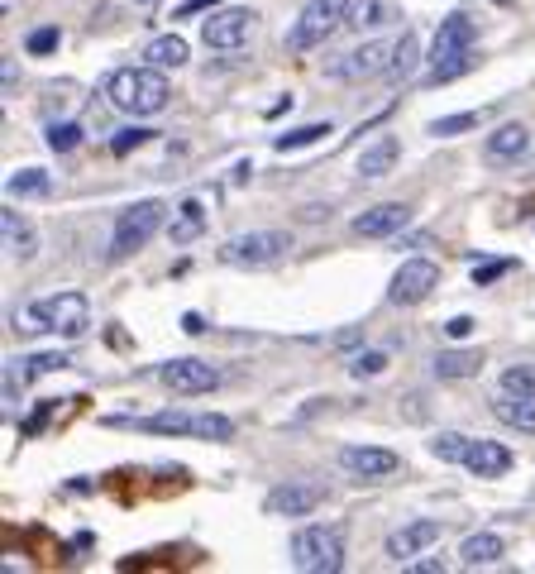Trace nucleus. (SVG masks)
<instances>
[{
    "label": "nucleus",
    "mask_w": 535,
    "mask_h": 574,
    "mask_svg": "<svg viewBox=\"0 0 535 574\" xmlns=\"http://www.w3.org/2000/svg\"><path fill=\"white\" fill-rule=\"evenodd\" d=\"M91 326V302L86 292H53V297H34L15 311V331L20 335H63V340H77V335Z\"/></svg>",
    "instance_id": "obj_1"
},
{
    "label": "nucleus",
    "mask_w": 535,
    "mask_h": 574,
    "mask_svg": "<svg viewBox=\"0 0 535 574\" xmlns=\"http://www.w3.org/2000/svg\"><path fill=\"white\" fill-rule=\"evenodd\" d=\"M106 101L120 115L144 120V115H158L168 106L172 87H168V77H163V67H153V63L149 67H120V72H110L106 77Z\"/></svg>",
    "instance_id": "obj_2"
},
{
    "label": "nucleus",
    "mask_w": 535,
    "mask_h": 574,
    "mask_svg": "<svg viewBox=\"0 0 535 574\" xmlns=\"http://www.w3.org/2000/svg\"><path fill=\"white\" fill-rule=\"evenodd\" d=\"M106 426H139L153 436H196V441L225 445L235 441V421L220 412H158V417H106Z\"/></svg>",
    "instance_id": "obj_3"
},
{
    "label": "nucleus",
    "mask_w": 535,
    "mask_h": 574,
    "mask_svg": "<svg viewBox=\"0 0 535 574\" xmlns=\"http://www.w3.org/2000/svg\"><path fill=\"white\" fill-rule=\"evenodd\" d=\"M163 225H168V206H163V201L158 197L134 201L129 211H120V221H115V230H110V259L120 264V259H129V254H139Z\"/></svg>",
    "instance_id": "obj_4"
},
{
    "label": "nucleus",
    "mask_w": 535,
    "mask_h": 574,
    "mask_svg": "<svg viewBox=\"0 0 535 574\" xmlns=\"http://www.w3.org/2000/svg\"><path fill=\"white\" fill-rule=\"evenodd\" d=\"M349 15H354V0H306L297 24H292V34H287V48H292V53L321 48L340 24H349Z\"/></svg>",
    "instance_id": "obj_5"
},
{
    "label": "nucleus",
    "mask_w": 535,
    "mask_h": 574,
    "mask_svg": "<svg viewBox=\"0 0 535 574\" xmlns=\"http://www.w3.org/2000/svg\"><path fill=\"white\" fill-rule=\"evenodd\" d=\"M292 565L306 574H340L344 570V541L330 527H301L292 531Z\"/></svg>",
    "instance_id": "obj_6"
},
{
    "label": "nucleus",
    "mask_w": 535,
    "mask_h": 574,
    "mask_svg": "<svg viewBox=\"0 0 535 574\" xmlns=\"http://www.w3.org/2000/svg\"><path fill=\"white\" fill-rule=\"evenodd\" d=\"M292 249V235L287 230H244L235 240H225L220 249V264L230 268H273Z\"/></svg>",
    "instance_id": "obj_7"
},
{
    "label": "nucleus",
    "mask_w": 535,
    "mask_h": 574,
    "mask_svg": "<svg viewBox=\"0 0 535 574\" xmlns=\"http://www.w3.org/2000/svg\"><path fill=\"white\" fill-rule=\"evenodd\" d=\"M440 287V264L435 259H407L387 283V307H421Z\"/></svg>",
    "instance_id": "obj_8"
},
{
    "label": "nucleus",
    "mask_w": 535,
    "mask_h": 574,
    "mask_svg": "<svg viewBox=\"0 0 535 574\" xmlns=\"http://www.w3.org/2000/svg\"><path fill=\"white\" fill-rule=\"evenodd\" d=\"M158 378L177 398H206L220 388V369L206 359H168V364H158Z\"/></svg>",
    "instance_id": "obj_9"
},
{
    "label": "nucleus",
    "mask_w": 535,
    "mask_h": 574,
    "mask_svg": "<svg viewBox=\"0 0 535 574\" xmlns=\"http://www.w3.org/2000/svg\"><path fill=\"white\" fill-rule=\"evenodd\" d=\"M335 460H340V469L349 474V479H364V484L397 474V455H392L387 445H344Z\"/></svg>",
    "instance_id": "obj_10"
},
{
    "label": "nucleus",
    "mask_w": 535,
    "mask_h": 574,
    "mask_svg": "<svg viewBox=\"0 0 535 574\" xmlns=\"http://www.w3.org/2000/svg\"><path fill=\"white\" fill-rule=\"evenodd\" d=\"M321 503H325V488L306 484V479H287V484H278L263 498V508L273 512V517H311Z\"/></svg>",
    "instance_id": "obj_11"
},
{
    "label": "nucleus",
    "mask_w": 535,
    "mask_h": 574,
    "mask_svg": "<svg viewBox=\"0 0 535 574\" xmlns=\"http://www.w3.org/2000/svg\"><path fill=\"white\" fill-rule=\"evenodd\" d=\"M407 221H411V206H407V201H378V206L359 211V216L349 221V230H354L359 240H387V235L407 230Z\"/></svg>",
    "instance_id": "obj_12"
},
{
    "label": "nucleus",
    "mask_w": 535,
    "mask_h": 574,
    "mask_svg": "<svg viewBox=\"0 0 535 574\" xmlns=\"http://www.w3.org/2000/svg\"><path fill=\"white\" fill-rule=\"evenodd\" d=\"M254 10L249 5H235V10H215L211 20L201 24V39L211 48H244V39H249V29H254Z\"/></svg>",
    "instance_id": "obj_13"
},
{
    "label": "nucleus",
    "mask_w": 535,
    "mask_h": 574,
    "mask_svg": "<svg viewBox=\"0 0 535 574\" xmlns=\"http://www.w3.org/2000/svg\"><path fill=\"white\" fill-rule=\"evenodd\" d=\"M387 58H392L387 39H373V44H359L354 53H344L340 63H330V77H340V82H364V77L387 72Z\"/></svg>",
    "instance_id": "obj_14"
},
{
    "label": "nucleus",
    "mask_w": 535,
    "mask_h": 574,
    "mask_svg": "<svg viewBox=\"0 0 535 574\" xmlns=\"http://www.w3.org/2000/svg\"><path fill=\"white\" fill-rule=\"evenodd\" d=\"M473 48V20L459 10V15H450V20H440V29H435V44H430V67L450 63V58H464Z\"/></svg>",
    "instance_id": "obj_15"
},
{
    "label": "nucleus",
    "mask_w": 535,
    "mask_h": 574,
    "mask_svg": "<svg viewBox=\"0 0 535 574\" xmlns=\"http://www.w3.org/2000/svg\"><path fill=\"white\" fill-rule=\"evenodd\" d=\"M464 469H469L473 479H502L507 469H512V450L502 441H483V436H469L464 445Z\"/></svg>",
    "instance_id": "obj_16"
},
{
    "label": "nucleus",
    "mask_w": 535,
    "mask_h": 574,
    "mask_svg": "<svg viewBox=\"0 0 535 574\" xmlns=\"http://www.w3.org/2000/svg\"><path fill=\"white\" fill-rule=\"evenodd\" d=\"M440 522H407V527H397V531H387V560H411V555H426L435 541H440Z\"/></svg>",
    "instance_id": "obj_17"
},
{
    "label": "nucleus",
    "mask_w": 535,
    "mask_h": 574,
    "mask_svg": "<svg viewBox=\"0 0 535 574\" xmlns=\"http://www.w3.org/2000/svg\"><path fill=\"white\" fill-rule=\"evenodd\" d=\"M526 149H531V130H526L521 120H507V125H497V130L488 134L483 158H488V163H516Z\"/></svg>",
    "instance_id": "obj_18"
},
{
    "label": "nucleus",
    "mask_w": 535,
    "mask_h": 574,
    "mask_svg": "<svg viewBox=\"0 0 535 574\" xmlns=\"http://www.w3.org/2000/svg\"><path fill=\"white\" fill-rule=\"evenodd\" d=\"M397 158H402V144H397L392 134H383V139H373L364 154H359L354 173L364 177V182H378V177H387L392 168H397Z\"/></svg>",
    "instance_id": "obj_19"
},
{
    "label": "nucleus",
    "mask_w": 535,
    "mask_h": 574,
    "mask_svg": "<svg viewBox=\"0 0 535 574\" xmlns=\"http://www.w3.org/2000/svg\"><path fill=\"white\" fill-rule=\"evenodd\" d=\"M0 235H5V249H15L20 264L34 259V249H39V230L24 221L20 211H0Z\"/></svg>",
    "instance_id": "obj_20"
},
{
    "label": "nucleus",
    "mask_w": 535,
    "mask_h": 574,
    "mask_svg": "<svg viewBox=\"0 0 535 574\" xmlns=\"http://www.w3.org/2000/svg\"><path fill=\"white\" fill-rule=\"evenodd\" d=\"M502 555H507V541H502L497 531H473V536H464V541H459V560H464V565H473V570L497 565Z\"/></svg>",
    "instance_id": "obj_21"
},
{
    "label": "nucleus",
    "mask_w": 535,
    "mask_h": 574,
    "mask_svg": "<svg viewBox=\"0 0 535 574\" xmlns=\"http://www.w3.org/2000/svg\"><path fill=\"white\" fill-rule=\"evenodd\" d=\"M493 417L502 426H512L521 436H535V398H512V393H497Z\"/></svg>",
    "instance_id": "obj_22"
},
{
    "label": "nucleus",
    "mask_w": 535,
    "mask_h": 574,
    "mask_svg": "<svg viewBox=\"0 0 535 574\" xmlns=\"http://www.w3.org/2000/svg\"><path fill=\"white\" fill-rule=\"evenodd\" d=\"M72 359H67L63 350H43V354H29V359H15V369H10V388H20V383H29V378L39 374H58V369H67Z\"/></svg>",
    "instance_id": "obj_23"
},
{
    "label": "nucleus",
    "mask_w": 535,
    "mask_h": 574,
    "mask_svg": "<svg viewBox=\"0 0 535 574\" xmlns=\"http://www.w3.org/2000/svg\"><path fill=\"white\" fill-rule=\"evenodd\" d=\"M201 230H206V206L196 197H187L177 206V216L168 221V235H172V244H192Z\"/></svg>",
    "instance_id": "obj_24"
},
{
    "label": "nucleus",
    "mask_w": 535,
    "mask_h": 574,
    "mask_svg": "<svg viewBox=\"0 0 535 574\" xmlns=\"http://www.w3.org/2000/svg\"><path fill=\"white\" fill-rule=\"evenodd\" d=\"M416 67H421V39L407 29V34L392 44V58H387V82H407Z\"/></svg>",
    "instance_id": "obj_25"
},
{
    "label": "nucleus",
    "mask_w": 535,
    "mask_h": 574,
    "mask_svg": "<svg viewBox=\"0 0 535 574\" xmlns=\"http://www.w3.org/2000/svg\"><path fill=\"white\" fill-rule=\"evenodd\" d=\"M53 192V177L43 168H20V173L5 177V197L10 201H24V197H48Z\"/></svg>",
    "instance_id": "obj_26"
},
{
    "label": "nucleus",
    "mask_w": 535,
    "mask_h": 574,
    "mask_svg": "<svg viewBox=\"0 0 535 574\" xmlns=\"http://www.w3.org/2000/svg\"><path fill=\"white\" fill-rule=\"evenodd\" d=\"M483 369V354L478 350H445L440 359H435V378H445V383H454V378H473Z\"/></svg>",
    "instance_id": "obj_27"
},
{
    "label": "nucleus",
    "mask_w": 535,
    "mask_h": 574,
    "mask_svg": "<svg viewBox=\"0 0 535 574\" xmlns=\"http://www.w3.org/2000/svg\"><path fill=\"white\" fill-rule=\"evenodd\" d=\"M187 58H192V48H187V39H177V34H163V39L149 44V63L163 67V72H168V67H182Z\"/></svg>",
    "instance_id": "obj_28"
},
{
    "label": "nucleus",
    "mask_w": 535,
    "mask_h": 574,
    "mask_svg": "<svg viewBox=\"0 0 535 574\" xmlns=\"http://www.w3.org/2000/svg\"><path fill=\"white\" fill-rule=\"evenodd\" d=\"M497 393H512V398H535V369H531V364H512V369H502Z\"/></svg>",
    "instance_id": "obj_29"
},
{
    "label": "nucleus",
    "mask_w": 535,
    "mask_h": 574,
    "mask_svg": "<svg viewBox=\"0 0 535 574\" xmlns=\"http://www.w3.org/2000/svg\"><path fill=\"white\" fill-rule=\"evenodd\" d=\"M82 139L86 134H82L77 120H58V125H48V149H53V154H72Z\"/></svg>",
    "instance_id": "obj_30"
},
{
    "label": "nucleus",
    "mask_w": 535,
    "mask_h": 574,
    "mask_svg": "<svg viewBox=\"0 0 535 574\" xmlns=\"http://www.w3.org/2000/svg\"><path fill=\"white\" fill-rule=\"evenodd\" d=\"M478 125V115L473 111H459V115H440V120H430L426 134H435V139H454V134H464Z\"/></svg>",
    "instance_id": "obj_31"
},
{
    "label": "nucleus",
    "mask_w": 535,
    "mask_h": 574,
    "mask_svg": "<svg viewBox=\"0 0 535 574\" xmlns=\"http://www.w3.org/2000/svg\"><path fill=\"white\" fill-rule=\"evenodd\" d=\"M325 134H330V125H325V120H321V125H301V130L282 134L278 149H282V154H292V149H311V144H321Z\"/></svg>",
    "instance_id": "obj_32"
},
{
    "label": "nucleus",
    "mask_w": 535,
    "mask_h": 574,
    "mask_svg": "<svg viewBox=\"0 0 535 574\" xmlns=\"http://www.w3.org/2000/svg\"><path fill=\"white\" fill-rule=\"evenodd\" d=\"M149 139H153V130H144V125H134V130H120L115 139H110V154L125 158V154H134V149H144Z\"/></svg>",
    "instance_id": "obj_33"
},
{
    "label": "nucleus",
    "mask_w": 535,
    "mask_h": 574,
    "mask_svg": "<svg viewBox=\"0 0 535 574\" xmlns=\"http://www.w3.org/2000/svg\"><path fill=\"white\" fill-rule=\"evenodd\" d=\"M383 0H354V15H349V24L354 29H373V24H383Z\"/></svg>",
    "instance_id": "obj_34"
},
{
    "label": "nucleus",
    "mask_w": 535,
    "mask_h": 574,
    "mask_svg": "<svg viewBox=\"0 0 535 574\" xmlns=\"http://www.w3.org/2000/svg\"><path fill=\"white\" fill-rule=\"evenodd\" d=\"M383 369H387V354L383 350H364L354 364H349V374H354V378H378Z\"/></svg>",
    "instance_id": "obj_35"
},
{
    "label": "nucleus",
    "mask_w": 535,
    "mask_h": 574,
    "mask_svg": "<svg viewBox=\"0 0 535 574\" xmlns=\"http://www.w3.org/2000/svg\"><path fill=\"white\" fill-rule=\"evenodd\" d=\"M53 48H58V29H53V24L24 34V53H29V58H43V53H53Z\"/></svg>",
    "instance_id": "obj_36"
},
{
    "label": "nucleus",
    "mask_w": 535,
    "mask_h": 574,
    "mask_svg": "<svg viewBox=\"0 0 535 574\" xmlns=\"http://www.w3.org/2000/svg\"><path fill=\"white\" fill-rule=\"evenodd\" d=\"M469 67H473V53H464V58H450V63L430 67L426 82H435V87H440V82H454V77H459V72H469Z\"/></svg>",
    "instance_id": "obj_37"
},
{
    "label": "nucleus",
    "mask_w": 535,
    "mask_h": 574,
    "mask_svg": "<svg viewBox=\"0 0 535 574\" xmlns=\"http://www.w3.org/2000/svg\"><path fill=\"white\" fill-rule=\"evenodd\" d=\"M211 5H220V0H182V5H177V15H172V20H192V15H206V10H211Z\"/></svg>",
    "instance_id": "obj_38"
},
{
    "label": "nucleus",
    "mask_w": 535,
    "mask_h": 574,
    "mask_svg": "<svg viewBox=\"0 0 535 574\" xmlns=\"http://www.w3.org/2000/svg\"><path fill=\"white\" fill-rule=\"evenodd\" d=\"M469 331H473V316H450V321H445V335H450V340H464Z\"/></svg>",
    "instance_id": "obj_39"
},
{
    "label": "nucleus",
    "mask_w": 535,
    "mask_h": 574,
    "mask_svg": "<svg viewBox=\"0 0 535 574\" xmlns=\"http://www.w3.org/2000/svg\"><path fill=\"white\" fill-rule=\"evenodd\" d=\"M502 273H507V264H483L478 273H473V283L483 287V283H493V278H502Z\"/></svg>",
    "instance_id": "obj_40"
},
{
    "label": "nucleus",
    "mask_w": 535,
    "mask_h": 574,
    "mask_svg": "<svg viewBox=\"0 0 535 574\" xmlns=\"http://www.w3.org/2000/svg\"><path fill=\"white\" fill-rule=\"evenodd\" d=\"M182 331H187V335H201V331H206V316L187 311V316H182Z\"/></svg>",
    "instance_id": "obj_41"
},
{
    "label": "nucleus",
    "mask_w": 535,
    "mask_h": 574,
    "mask_svg": "<svg viewBox=\"0 0 535 574\" xmlns=\"http://www.w3.org/2000/svg\"><path fill=\"white\" fill-rule=\"evenodd\" d=\"M0 82H5V87H15V82H20V67L5 63V67H0Z\"/></svg>",
    "instance_id": "obj_42"
},
{
    "label": "nucleus",
    "mask_w": 535,
    "mask_h": 574,
    "mask_svg": "<svg viewBox=\"0 0 535 574\" xmlns=\"http://www.w3.org/2000/svg\"><path fill=\"white\" fill-rule=\"evenodd\" d=\"M134 5H158V0H134Z\"/></svg>",
    "instance_id": "obj_43"
}]
</instances>
